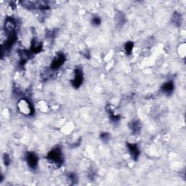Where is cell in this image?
<instances>
[{
    "mask_svg": "<svg viewBox=\"0 0 186 186\" xmlns=\"http://www.w3.org/2000/svg\"><path fill=\"white\" fill-rule=\"evenodd\" d=\"M46 158L51 163L57 165L58 166L63 162V155L60 147H54V149L50 150L47 154Z\"/></svg>",
    "mask_w": 186,
    "mask_h": 186,
    "instance_id": "6da1fadb",
    "label": "cell"
},
{
    "mask_svg": "<svg viewBox=\"0 0 186 186\" xmlns=\"http://www.w3.org/2000/svg\"><path fill=\"white\" fill-rule=\"evenodd\" d=\"M18 108L20 111L25 115H32L34 113L33 105L27 99H22L19 101Z\"/></svg>",
    "mask_w": 186,
    "mask_h": 186,
    "instance_id": "7a4b0ae2",
    "label": "cell"
},
{
    "mask_svg": "<svg viewBox=\"0 0 186 186\" xmlns=\"http://www.w3.org/2000/svg\"><path fill=\"white\" fill-rule=\"evenodd\" d=\"M65 61V54L62 53V52H59V53H57V55L54 57L53 60H52L50 66L51 69L53 70H57L63 65Z\"/></svg>",
    "mask_w": 186,
    "mask_h": 186,
    "instance_id": "3957f363",
    "label": "cell"
},
{
    "mask_svg": "<svg viewBox=\"0 0 186 186\" xmlns=\"http://www.w3.org/2000/svg\"><path fill=\"white\" fill-rule=\"evenodd\" d=\"M83 79H84V77H83L82 70L81 69H78V68H76L75 70L74 78L72 80V85L75 88L79 87L81 85V84H82Z\"/></svg>",
    "mask_w": 186,
    "mask_h": 186,
    "instance_id": "277c9868",
    "label": "cell"
},
{
    "mask_svg": "<svg viewBox=\"0 0 186 186\" xmlns=\"http://www.w3.org/2000/svg\"><path fill=\"white\" fill-rule=\"evenodd\" d=\"M38 158L37 155L33 153H28L26 155V162L28 163V166L32 169H35L37 167Z\"/></svg>",
    "mask_w": 186,
    "mask_h": 186,
    "instance_id": "5b68a950",
    "label": "cell"
},
{
    "mask_svg": "<svg viewBox=\"0 0 186 186\" xmlns=\"http://www.w3.org/2000/svg\"><path fill=\"white\" fill-rule=\"evenodd\" d=\"M127 147L129 150L131 156L134 160H137L140 155V150L136 144L134 143H128Z\"/></svg>",
    "mask_w": 186,
    "mask_h": 186,
    "instance_id": "8992f818",
    "label": "cell"
},
{
    "mask_svg": "<svg viewBox=\"0 0 186 186\" xmlns=\"http://www.w3.org/2000/svg\"><path fill=\"white\" fill-rule=\"evenodd\" d=\"M161 89H162V90L164 92H171L173 91V89H174V84H173L172 81H167V82L164 83L163 84Z\"/></svg>",
    "mask_w": 186,
    "mask_h": 186,
    "instance_id": "52a82bcc",
    "label": "cell"
},
{
    "mask_svg": "<svg viewBox=\"0 0 186 186\" xmlns=\"http://www.w3.org/2000/svg\"><path fill=\"white\" fill-rule=\"evenodd\" d=\"M133 47H134V43L132 42V41H128V42H126L124 45V49L126 53L127 54H131V52H132Z\"/></svg>",
    "mask_w": 186,
    "mask_h": 186,
    "instance_id": "ba28073f",
    "label": "cell"
},
{
    "mask_svg": "<svg viewBox=\"0 0 186 186\" xmlns=\"http://www.w3.org/2000/svg\"><path fill=\"white\" fill-rule=\"evenodd\" d=\"M130 127L132 129L133 132H137L140 129V125L138 121H132V124L130 125Z\"/></svg>",
    "mask_w": 186,
    "mask_h": 186,
    "instance_id": "9c48e42d",
    "label": "cell"
},
{
    "mask_svg": "<svg viewBox=\"0 0 186 186\" xmlns=\"http://www.w3.org/2000/svg\"><path fill=\"white\" fill-rule=\"evenodd\" d=\"M92 23L94 25H99L100 24V19L98 17H93L92 20Z\"/></svg>",
    "mask_w": 186,
    "mask_h": 186,
    "instance_id": "30bf717a",
    "label": "cell"
},
{
    "mask_svg": "<svg viewBox=\"0 0 186 186\" xmlns=\"http://www.w3.org/2000/svg\"><path fill=\"white\" fill-rule=\"evenodd\" d=\"M3 159H4V162L5 165H8L9 163V162H10V158H9V155H8L7 154H6V153H4V154Z\"/></svg>",
    "mask_w": 186,
    "mask_h": 186,
    "instance_id": "8fae6325",
    "label": "cell"
},
{
    "mask_svg": "<svg viewBox=\"0 0 186 186\" xmlns=\"http://www.w3.org/2000/svg\"><path fill=\"white\" fill-rule=\"evenodd\" d=\"M180 52H182L180 53L181 57H183L185 54V44H183L182 45L180 46Z\"/></svg>",
    "mask_w": 186,
    "mask_h": 186,
    "instance_id": "7c38bea8",
    "label": "cell"
},
{
    "mask_svg": "<svg viewBox=\"0 0 186 186\" xmlns=\"http://www.w3.org/2000/svg\"><path fill=\"white\" fill-rule=\"evenodd\" d=\"M101 138L102 140H107L109 138V134L108 133H102V135H101Z\"/></svg>",
    "mask_w": 186,
    "mask_h": 186,
    "instance_id": "4fadbf2b",
    "label": "cell"
}]
</instances>
